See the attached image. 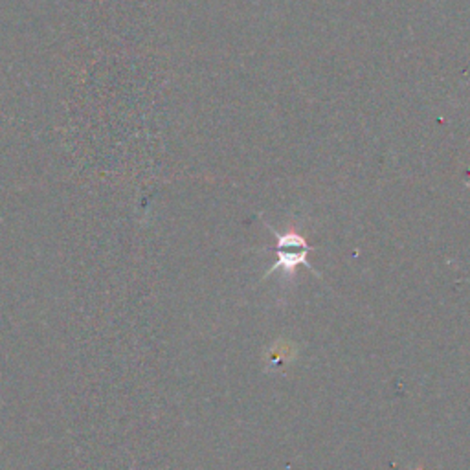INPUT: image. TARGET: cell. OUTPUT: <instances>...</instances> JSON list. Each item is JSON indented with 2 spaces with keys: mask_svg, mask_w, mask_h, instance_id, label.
Wrapping results in <instances>:
<instances>
[{
  "mask_svg": "<svg viewBox=\"0 0 470 470\" xmlns=\"http://www.w3.org/2000/svg\"><path fill=\"white\" fill-rule=\"evenodd\" d=\"M270 232L276 235V256H278V261H276V265L270 266L265 278H269V276L272 274V272H276L278 269H283L287 274H294V270L300 265L307 266V269L312 270L316 274V270L312 269V265L309 263V259H307L312 247L305 241L303 235H300V233L296 232L279 233L276 232L274 228H270Z\"/></svg>",
  "mask_w": 470,
  "mask_h": 470,
  "instance_id": "cell-1",
  "label": "cell"
}]
</instances>
